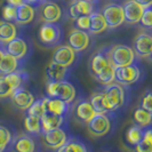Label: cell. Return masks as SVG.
Instances as JSON below:
<instances>
[{"mask_svg": "<svg viewBox=\"0 0 152 152\" xmlns=\"http://www.w3.org/2000/svg\"><path fill=\"white\" fill-rule=\"evenodd\" d=\"M46 94L48 97L58 99L71 104L77 96V91L75 86L66 80L62 81H48L46 85Z\"/></svg>", "mask_w": 152, "mask_h": 152, "instance_id": "1", "label": "cell"}, {"mask_svg": "<svg viewBox=\"0 0 152 152\" xmlns=\"http://www.w3.org/2000/svg\"><path fill=\"white\" fill-rule=\"evenodd\" d=\"M103 104L107 112H112L124 107L125 104V88L118 83L107 86L103 91Z\"/></svg>", "mask_w": 152, "mask_h": 152, "instance_id": "2", "label": "cell"}, {"mask_svg": "<svg viewBox=\"0 0 152 152\" xmlns=\"http://www.w3.org/2000/svg\"><path fill=\"white\" fill-rule=\"evenodd\" d=\"M38 39L45 47L58 46L63 40V30L57 23H44L38 31Z\"/></svg>", "mask_w": 152, "mask_h": 152, "instance_id": "3", "label": "cell"}, {"mask_svg": "<svg viewBox=\"0 0 152 152\" xmlns=\"http://www.w3.org/2000/svg\"><path fill=\"white\" fill-rule=\"evenodd\" d=\"M110 64L113 68L129 65L135 62V54L133 48L127 45H114L107 52Z\"/></svg>", "mask_w": 152, "mask_h": 152, "instance_id": "4", "label": "cell"}, {"mask_svg": "<svg viewBox=\"0 0 152 152\" xmlns=\"http://www.w3.org/2000/svg\"><path fill=\"white\" fill-rule=\"evenodd\" d=\"M142 76V70L135 62L129 65L114 68V81L122 86H129L137 83Z\"/></svg>", "mask_w": 152, "mask_h": 152, "instance_id": "5", "label": "cell"}, {"mask_svg": "<svg viewBox=\"0 0 152 152\" xmlns=\"http://www.w3.org/2000/svg\"><path fill=\"white\" fill-rule=\"evenodd\" d=\"M101 14L107 22V29H115L119 28L125 23L124 18V9L119 4H109L102 8Z\"/></svg>", "mask_w": 152, "mask_h": 152, "instance_id": "6", "label": "cell"}, {"mask_svg": "<svg viewBox=\"0 0 152 152\" xmlns=\"http://www.w3.org/2000/svg\"><path fill=\"white\" fill-rule=\"evenodd\" d=\"M86 125L88 133L94 137L105 136L111 129V121L107 113H96Z\"/></svg>", "mask_w": 152, "mask_h": 152, "instance_id": "7", "label": "cell"}, {"mask_svg": "<svg viewBox=\"0 0 152 152\" xmlns=\"http://www.w3.org/2000/svg\"><path fill=\"white\" fill-rule=\"evenodd\" d=\"M134 54L140 58L150 60L152 55V37L150 33H140L134 39Z\"/></svg>", "mask_w": 152, "mask_h": 152, "instance_id": "8", "label": "cell"}, {"mask_svg": "<svg viewBox=\"0 0 152 152\" xmlns=\"http://www.w3.org/2000/svg\"><path fill=\"white\" fill-rule=\"evenodd\" d=\"M4 49L7 54L14 56L20 61L24 60L26 55L30 53V47L28 45V42L25 41V39L21 37H15L10 41H8L7 44L4 45Z\"/></svg>", "mask_w": 152, "mask_h": 152, "instance_id": "9", "label": "cell"}, {"mask_svg": "<svg viewBox=\"0 0 152 152\" xmlns=\"http://www.w3.org/2000/svg\"><path fill=\"white\" fill-rule=\"evenodd\" d=\"M68 41H69L68 45L76 53H80V52L86 50L89 47L91 37H89V33L87 31L73 29V30L70 32V34H69Z\"/></svg>", "mask_w": 152, "mask_h": 152, "instance_id": "10", "label": "cell"}, {"mask_svg": "<svg viewBox=\"0 0 152 152\" xmlns=\"http://www.w3.org/2000/svg\"><path fill=\"white\" fill-rule=\"evenodd\" d=\"M77 54L78 53H76L69 45H61L54 50L52 61L60 64L62 66L70 68L76 62Z\"/></svg>", "mask_w": 152, "mask_h": 152, "instance_id": "11", "label": "cell"}, {"mask_svg": "<svg viewBox=\"0 0 152 152\" xmlns=\"http://www.w3.org/2000/svg\"><path fill=\"white\" fill-rule=\"evenodd\" d=\"M41 135H42V142H44L45 146H47L50 150H57L69 138L65 130L63 128L48 130V132L42 133Z\"/></svg>", "mask_w": 152, "mask_h": 152, "instance_id": "12", "label": "cell"}, {"mask_svg": "<svg viewBox=\"0 0 152 152\" xmlns=\"http://www.w3.org/2000/svg\"><path fill=\"white\" fill-rule=\"evenodd\" d=\"M9 97L12 99L14 107L22 111H26L29 107L33 103V101L36 99L34 95L30 91H28L25 87H20L15 89Z\"/></svg>", "mask_w": 152, "mask_h": 152, "instance_id": "13", "label": "cell"}, {"mask_svg": "<svg viewBox=\"0 0 152 152\" xmlns=\"http://www.w3.org/2000/svg\"><path fill=\"white\" fill-rule=\"evenodd\" d=\"M40 17L44 23H57L62 17L61 7L52 0L40 5Z\"/></svg>", "mask_w": 152, "mask_h": 152, "instance_id": "14", "label": "cell"}, {"mask_svg": "<svg viewBox=\"0 0 152 152\" xmlns=\"http://www.w3.org/2000/svg\"><path fill=\"white\" fill-rule=\"evenodd\" d=\"M124 18L127 24H137L144 12V7L137 4L135 0H127L124 5Z\"/></svg>", "mask_w": 152, "mask_h": 152, "instance_id": "15", "label": "cell"}, {"mask_svg": "<svg viewBox=\"0 0 152 152\" xmlns=\"http://www.w3.org/2000/svg\"><path fill=\"white\" fill-rule=\"evenodd\" d=\"M110 65L105 52H96L91 56L88 61V70L93 77H96L105 68Z\"/></svg>", "mask_w": 152, "mask_h": 152, "instance_id": "16", "label": "cell"}, {"mask_svg": "<svg viewBox=\"0 0 152 152\" xmlns=\"http://www.w3.org/2000/svg\"><path fill=\"white\" fill-rule=\"evenodd\" d=\"M41 101L45 107V113H53L58 114V115H65L68 113L70 104L63 102L61 99L47 96V97H44Z\"/></svg>", "mask_w": 152, "mask_h": 152, "instance_id": "17", "label": "cell"}, {"mask_svg": "<svg viewBox=\"0 0 152 152\" xmlns=\"http://www.w3.org/2000/svg\"><path fill=\"white\" fill-rule=\"evenodd\" d=\"M95 4L91 1L85 0H73L71 6L69 8V15L72 20H76L77 17L84 15H91L94 10Z\"/></svg>", "mask_w": 152, "mask_h": 152, "instance_id": "18", "label": "cell"}, {"mask_svg": "<svg viewBox=\"0 0 152 152\" xmlns=\"http://www.w3.org/2000/svg\"><path fill=\"white\" fill-rule=\"evenodd\" d=\"M13 152H36V141L28 134H21L12 142Z\"/></svg>", "mask_w": 152, "mask_h": 152, "instance_id": "19", "label": "cell"}, {"mask_svg": "<svg viewBox=\"0 0 152 152\" xmlns=\"http://www.w3.org/2000/svg\"><path fill=\"white\" fill-rule=\"evenodd\" d=\"M95 114H96V112L94 111V109L91 105L88 99L80 101L75 107V117H76V119L79 122L85 124V125L89 121Z\"/></svg>", "mask_w": 152, "mask_h": 152, "instance_id": "20", "label": "cell"}, {"mask_svg": "<svg viewBox=\"0 0 152 152\" xmlns=\"http://www.w3.org/2000/svg\"><path fill=\"white\" fill-rule=\"evenodd\" d=\"M20 68H21V61L5 52L0 60V75L1 76L10 75L20 70Z\"/></svg>", "mask_w": 152, "mask_h": 152, "instance_id": "21", "label": "cell"}, {"mask_svg": "<svg viewBox=\"0 0 152 152\" xmlns=\"http://www.w3.org/2000/svg\"><path fill=\"white\" fill-rule=\"evenodd\" d=\"M41 129L42 133L48 132V130L57 129L62 128L64 124V115H58V114L53 113H45L41 118Z\"/></svg>", "mask_w": 152, "mask_h": 152, "instance_id": "22", "label": "cell"}, {"mask_svg": "<svg viewBox=\"0 0 152 152\" xmlns=\"http://www.w3.org/2000/svg\"><path fill=\"white\" fill-rule=\"evenodd\" d=\"M69 68L62 66L55 62H49V64L46 68V75L48 78V81H62L65 80L68 76Z\"/></svg>", "mask_w": 152, "mask_h": 152, "instance_id": "23", "label": "cell"}, {"mask_svg": "<svg viewBox=\"0 0 152 152\" xmlns=\"http://www.w3.org/2000/svg\"><path fill=\"white\" fill-rule=\"evenodd\" d=\"M36 16V10L34 7H32L31 5L28 4H23L21 6L16 7V20L15 23L17 24H29L34 20Z\"/></svg>", "mask_w": 152, "mask_h": 152, "instance_id": "24", "label": "cell"}, {"mask_svg": "<svg viewBox=\"0 0 152 152\" xmlns=\"http://www.w3.org/2000/svg\"><path fill=\"white\" fill-rule=\"evenodd\" d=\"M89 21H91V24H89L88 33L99 34V33H103L104 31H107V22L99 12H93L89 15Z\"/></svg>", "mask_w": 152, "mask_h": 152, "instance_id": "25", "label": "cell"}, {"mask_svg": "<svg viewBox=\"0 0 152 152\" xmlns=\"http://www.w3.org/2000/svg\"><path fill=\"white\" fill-rule=\"evenodd\" d=\"M15 37H17V29L15 23L0 21V42L5 45Z\"/></svg>", "mask_w": 152, "mask_h": 152, "instance_id": "26", "label": "cell"}, {"mask_svg": "<svg viewBox=\"0 0 152 152\" xmlns=\"http://www.w3.org/2000/svg\"><path fill=\"white\" fill-rule=\"evenodd\" d=\"M56 152H88V148L83 141L76 137H70Z\"/></svg>", "mask_w": 152, "mask_h": 152, "instance_id": "27", "label": "cell"}, {"mask_svg": "<svg viewBox=\"0 0 152 152\" xmlns=\"http://www.w3.org/2000/svg\"><path fill=\"white\" fill-rule=\"evenodd\" d=\"M133 119L134 122L136 124L137 126L142 127V128H148L151 124L152 120V112H149L142 107H137L136 110L134 111L133 114Z\"/></svg>", "mask_w": 152, "mask_h": 152, "instance_id": "28", "label": "cell"}, {"mask_svg": "<svg viewBox=\"0 0 152 152\" xmlns=\"http://www.w3.org/2000/svg\"><path fill=\"white\" fill-rule=\"evenodd\" d=\"M143 135H144V128H142L137 125H133L126 132V141L128 144L135 146L142 141Z\"/></svg>", "mask_w": 152, "mask_h": 152, "instance_id": "29", "label": "cell"}, {"mask_svg": "<svg viewBox=\"0 0 152 152\" xmlns=\"http://www.w3.org/2000/svg\"><path fill=\"white\" fill-rule=\"evenodd\" d=\"M24 127H25V130L29 134H32V135H40V134H42L40 118L32 117V115H26L25 119H24Z\"/></svg>", "mask_w": 152, "mask_h": 152, "instance_id": "30", "label": "cell"}, {"mask_svg": "<svg viewBox=\"0 0 152 152\" xmlns=\"http://www.w3.org/2000/svg\"><path fill=\"white\" fill-rule=\"evenodd\" d=\"M134 148L135 152H152V130L149 127L144 129V135L142 141Z\"/></svg>", "mask_w": 152, "mask_h": 152, "instance_id": "31", "label": "cell"}, {"mask_svg": "<svg viewBox=\"0 0 152 152\" xmlns=\"http://www.w3.org/2000/svg\"><path fill=\"white\" fill-rule=\"evenodd\" d=\"M96 79V81L101 85L109 86L112 83H114V68L110 64L107 68H105L101 73H99L96 77H94Z\"/></svg>", "mask_w": 152, "mask_h": 152, "instance_id": "32", "label": "cell"}, {"mask_svg": "<svg viewBox=\"0 0 152 152\" xmlns=\"http://www.w3.org/2000/svg\"><path fill=\"white\" fill-rule=\"evenodd\" d=\"M13 134L6 126L0 125V152H4L13 142Z\"/></svg>", "mask_w": 152, "mask_h": 152, "instance_id": "33", "label": "cell"}, {"mask_svg": "<svg viewBox=\"0 0 152 152\" xmlns=\"http://www.w3.org/2000/svg\"><path fill=\"white\" fill-rule=\"evenodd\" d=\"M89 103L96 113H107L103 104V93H94L89 97Z\"/></svg>", "mask_w": 152, "mask_h": 152, "instance_id": "34", "label": "cell"}, {"mask_svg": "<svg viewBox=\"0 0 152 152\" xmlns=\"http://www.w3.org/2000/svg\"><path fill=\"white\" fill-rule=\"evenodd\" d=\"M26 112H28V115L41 118L45 114V107H44V104H42V101L41 99H34L33 103L26 110Z\"/></svg>", "mask_w": 152, "mask_h": 152, "instance_id": "35", "label": "cell"}, {"mask_svg": "<svg viewBox=\"0 0 152 152\" xmlns=\"http://www.w3.org/2000/svg\"><path fill=\"white\" fill-rule=\"evenodd\" d=\"M15 91L5 76H0V99L9 97Z\"/></svg>", "mask_w": 152, "mask_h": 152, "instance_id": "36", "label": "cell"}, {"mask_svg": "<svg viewBox=\"0 0 152 152\" xmlns=\"http://www.w3.org/2000/svg\"><path fill=\"white\" fill-rule=\"evenodd\" d=\"M1 17H2V21H7V22H13L15 23L16 20V7L6 4L2 6L1 9Z\"/></svg>", "mask_w": 152, "mask_h": 152, "instance_id": "37", "label": "cell"}, {"mask_svg": "<svg viewBox=\"0 0 152 152\" xmlns=\"http://www.w3.org/2000/svg\"><path fill=\"white\" fill-rule=\"evenodd\" d=\"M141 25L145 29H151L152 28V8L151 6L144 8V12L142 14V17L140 20Z\"/></svg>", "mask_w": 152, "mask_h": 152, "instance_id": "38", "label": "cell"}, {"mask_svg": "<svg viewBox=\"0 0 152 152\" xmlns=\"http://www.w3.org/2000/svg\"><path fill=\"white\" fill-rule=\"evenodd\" d=\"M89 24H91V21H89V15H84V16H79L75 20V26L78 30H83V31H87L89 30Z\"/></svg>", "mask_w": 152, "mask_h": 152, "instance_id": "39", "label": "cell"}, {"mask_svg": "<svg viewBox=\"0 0 152 152\" xmlns=\"http://www.w3.org/2000/svg\"><path fill=\"white\" fill-rule=\"evenodd\" d=\"M140 107L144 109V110L149 111V112H152V95L150 91H148L145 93V95L143 96L142 101H141Z\"/></svg>", "mask_w": 152, "mask_h": 152, "instance_id": "40", "label": "cell"}, {"mask_svg": "<svg viewBox=\"0 0 152 152\" xmlns=\"http://www.w3.org/2000/svg\"><path fill=\"white\" fill-rule=\"evenodd\" d=\"M24 2L28 4V5H31L32 7H38L42 4L41 0H24Z\"/></svg>", "mask_w": 152, "mask_h": 152, "instance_id": "41", "label": "cell"}, {"mask_svg": "<svg viewBox=\"0 0 152 152\" xmlns=\"http://www.w3.org/2000/svg\"><path fill=\"white\" fill-rule=\"evenodd\" d=\"M7 4L14 6V7H18V6H21L25 2H24V0H7Z\"/></svg>", "mask_w": 152, "mask_h": 152, "instance_id": "42", "label": "cell"}, {"mask_svg": "<svg viewBox=\"0 0 152 152\" xmlns=\"http://www.w3.org/2000/svg\"><path fill=\"white\" fill-rule=\"evenodd\" d=\"M137 4H140L141 6H143V7H149V6H151L152 4V0H135Z\"/></svg>", "mask_w": 152, "mask_h": 152, "instance_id": "43", "label": "cell"}, {"mask_svg": "<svg viewBox=\"0 0 152 152\" xmlns=\"http://www.w3.org/2000/svg\"><path fill=\"white\" fill-rule=\"evenodd\" d=\"M5 53V49H4V45L0 47V60H1V57H2V55Z\"/></svg>", "mask_w": 152, "mask_h": 152, "instance_id": "44", "label": "cell"}, {"mask_svg": "<svg viewBox=\"0 0 152 152\" xmlns=\"http://www.w3.org/2000/svg\"><path fill=\"white\" fill-rule=\"evenodd\" d=\"M85 1H91V2H94V4H96V1H95V0H85Z\"/></svg>", "mask_w": 152, "mask_h": 152, "instance_id": "45", "label": "cell"}, {"mask_svg": "<svg viewBox=\"0 0 152 152\" xmlns=\"http://www.w3.org/2000/svg\"><path fill=\"white\" fill-rule=\"evenodd\" d=\"M41 1H42V2H45V1H49V0H41Z\"/></svg>", "mask_w": 152, "mask_h": 152, "instance_id": "46", "label": "cell"}, {"mask_svg": "<svg viewBox=\"0 0 152 152\" xmlns=\"http://www.w3.org/2000/svg\"><path fill=\"white\" fill-rule=\"evenodd\" d=\"M2 45H4V44H1V42H0V47H1V46H2Z\"/></svg>", "mask_w": 152, "mask_h": 152, "instance_id": "47", "label": "cell"}, {"mask_svg": "<svg viewBox=\"0 0 152 152\" xmlns=\"http://www.w3.org/2000/svg\"><path fill=\"white\" fill-rule=\"evenodd\" d=\"M95 1H96V2H97V0H95Z\"/></svg>", "mask_w": 152, "mask_h": 152, "instance_id": "48", "label": "cell"}]
</instances>
